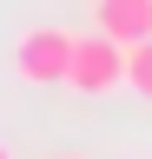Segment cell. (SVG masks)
<instances>
[{"label":"cell","mask_w":152,"mask_h":159,"mask_svg":"<svg viewBox=\"0 0 152 159\" xmlns=\"http://www.w3.org/2000/svg\"><path fill=\"white\" fill-rule=\"evenodd\" d=\"M126 60H132V47H119L112 33H80V53H73V73H66V86L73 93H86V99H99V93H112V86H126Z\"/></svg>","instance_id":"7a4b0ae2"},{"label":"cell","mask_w":152,"mask_h":159,"mask_svg":"<svg viewBox=\"0 0 152 159\" xmlns=\"http://www.w3.org/2000/svg\"><path fill=\"white\" fill-rule=\"evenodd\" d=\"M93 27L112 33L119 47L152 40V0H93Z\"/></svg>","instance_id":"3957f363"},{"label":"cell","mask_w":152,"mask_h":159,"mask_svg":"<svg viewBox=\"0 0 152 159\" xmlns=\"http://www.w3.org/2000/svg\"><path fill=\"white\" fill-rule=\"evenodd\" d=\"M73 53H80V33H73V27H53V20L13 33V73H20L27 86H66Z\"/></svg>","instance_id":"6da1fadb"},{"label":"cell","mask_w":152,"mask_h":159,"mask_svg":"<svg viewBox=\"0 0 152 159\" xmlns=\"http://www.w3.org/2000/svg\"><path fill=\"white\" fill-rule=\"evenodd\" d=\"M0 159H13V152H7V139H0Z\"/></svg>","instance_id":"8992f818"},{"label":"cell","mask_w":152,"mask_h":159,"mask_svg":"<svg viewBox=\"0 0 152 159\" xmlns=\"http://www.w3.org/2000/svg\"><path fill=\"white\" fill-rule=\"evenodd\" d=\"M126 86L152 106V40H139V47H132V60H126Z\"/></svg>","instance_id":"277c9868"},{"label":"cell","mask_w":152,"mask_h":159,"mask_svg":"<svg viewBox=\"0 0 152 159\" xmlns=\"http://www.w3.org/2000/svg\"><path fill=\"white\" fill-rule=\"evenodd\" d=\"M53 159H86V152H53Z\"/></svg>","instance_id":"5b68a950"}]
</instances>
